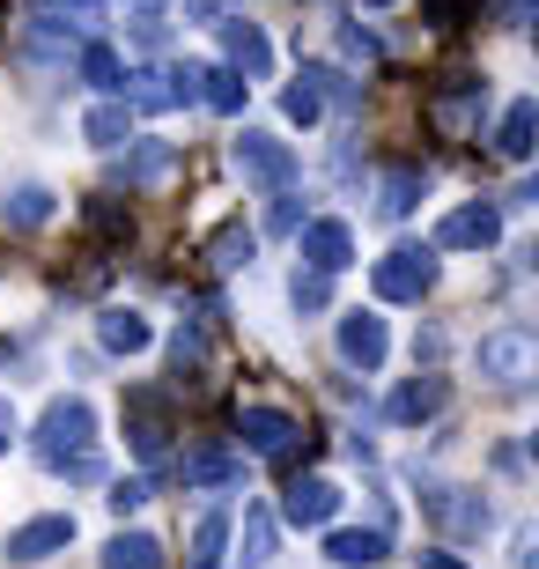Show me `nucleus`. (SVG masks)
I'll list each match as a JSON object with an SVG mask.
<instances>
[{
  "label": "nucleus",
  "mask_w": 539,
  "mask_h": 569,
  "mask_svg": "<svg viewBox=\"0 0 539 569\" xmlns=\"http://www.w3.org/2000/svg\"><path fill=\"white\" fill-rule=\"evenodd\" d=\"M74 451H97V407H89L82 392H67V400H52L38 415V459L60 466V459H74Z\"/></svg>",
  "instance_id": "nucleus-1"
},
{
  "label": "nucleus",
  "mask_w": 539,
  "mask_h": 569,
  "mask_svg": "<svg viewBox=\"0 0 539 569\" xmlns=\"http://www.w3.org/2000/svg\"><path fill=\"white\" fill-rule=\"evenodd\" d=\"M237 437H244L251 459H273V466L311 451V437H303V422H296L289 407H237Z\"/></svg>",
  "instance_id": "nucleus-2"
},
{
  "label": "nucleus",
  "mask_w": 539,
  "mask_h": 569,
  "mask_svg": "<svg viewBox=\"0 0 539 569\" xmlns=\"http://www.w3.org/2000/svg\"><path fill=\"white\" fill-rule=\"evenodd\" d=\"M370 289H377V303H421L436 289V252L429 244H392L370 267Z\"/></svg>",
  "instance_id": "nucleus-3"
},
{
  "label": "nucleus",
  "mask_w": 539,
  "mask_h": 569,
  "mask_svg": "<svg viewBox=\"0 0 539 569\" xmlns=\"http://www.w3.org/2000/svg\"><path fill=\"white\" fill-rule=\"evenodd\" d=\"M229 156H237V178H244V186H267V192L296 186V148L281 141V133H267V127H244Z\"/></svg>",
  "instance_id": "nucleus-4"
},
{
  "label": "nucleus",
  "mask_w": 539,
  "mask_h": 569,
  "mask_svg": "<svg viewBox=\"0 0 539 569\" xmlns=\"http://www.w3.org/2000/svg\"><path fill=\"white\" fill-rule=\"evenodd\" d=\"M296 252H303V267H311V274H348L355 267V230L348 222H340V214H318V222H303V230H296Z\"/></svg>",
  "instance_id": "nucleus-5"
},
{
  "label": "nucleus",
  "mask_w": 539,
  "mask_h": 569,
  "mask_svg": "<svg viewBox=\"0 0 539 569\" xmlns=\"http://www.w3.org/2000/svg\"><path fill=\"white\" fill-rule=\"evenodd\" d=\"M473 362H480V378L525 385V378H532V333H525V326H496V333H480Z\"/></svg>",
  "instance_id": "nucleus-6"
},
{
  "label": "nucleus",
  "mask_w": 539,
  "mask_h": 569,
  "mask_svg": "<svg viewBox=\"0 0 539 569\" xmlns=\"http://www.w3.org/2000/svg\"><path fill=\"white\" fill-rule=\"evenodd\" d=\"M496 237H502V214L488 208V200H466V208H451L443 222H436L429 252H488Z\"/></svg>",
  "instance_id": "nucleus-7"
},
{
  "label": "nucleus",
  "mask_w": 539,
  "mask_h": 569,
  "mask_svg": "<svg viewBox=\"0 0 539 569\" xmlns=\"http://www.w3.org/2000/svg\"><path fill=\"white\" fill-rule=\"evenodd\" d=\"M332 340H340V362L348 370H385V356H392V333H385L377 311H340Z\"/></svg>",
  "instance_id": "nucleus-8"
},
{
  "label": "nucleus",
  "mask_w": 539,
  "mask_h": 569,
  "mask_svg": "<svg viewBox=\"0 0 539 569\" xmlns=\"http://www.w3.org/2000/svg\"><path fill=\"white\" fill-rule=\"evenodd\" d=\"M281 518H289L296 532L332 526V518H340V488H332L326 473H296V481H289V496H281Z\"/></svg>",
  "instance_id": "nucleus-9"
},
{
  "label": "nucleus",
  "mask_w": 539,
  "mask_h": 569,
  "mask_svg": "<svg viewBox=\"0 0 539 569\" xmlns=\"http://www.w3.org/2000/svg\"><path fill=\"white\" fill-rule=\"evenodd\" d=\"M421 503H429V518H436L443 532H451V540H480V532L496 526V510L480 503L473 488H429Z\"/></svg>",
  "instance_id": "nucleus-10"
},
{
  "label": "nucleus",
  "mask_w": 539,
  "mask_h": 569,
  "mask_svg": "<svg viewBox=\"0 0 539 569\" xmlns=\"http://www.w3.org/2000/svg\"><path fill=\"white\" fill-rule=\"evenodd\" d=\"M74 548V518L52 510V518H30V526L8 532V562H52V555Z\"/></svg>",
  "instance_id": "nucleus-11"
},
{
  "label": "nucleus",
  "mask_w": 539,
  "mask_h": 569,
  "mask_svg": "<svg viewBox=\"0 0 539 569\" xmlns=\"http://www.w3.org/2000/svg\"><path fill=\"white\" fill-rule=\"evenodd\" d=\"M222 52H229V74H244V82L273 74V44L259 38V22H222Z\"/></svg>",
  "instance_id": "nucleus-12"
},
{
  "label": "nucleus",
  "mask_w": 539,
  "mask_h": 569,
  "mask_svg": "<svg viewBox=\"0 0 539 569\" xmlns=\"http://www.w3.org/2000/svg\"><path fill=\"white\" fill-rule=\"evenodd\" d=\"M421 192H429V170L421 163H392L385 178H377V214H385V222H407V214L421 208Z\"/></svg>",
  "instance_id": "nucleus-13"
},
{
  "label": "nucleus",
  "mask_w": 539,
  "mask_h": 569,
  "mask_svg": "<svg viewBox=\"0 0 539 569\" xmlns=\"http://www.w3.org/2000/svg\"><path fill=\"white\" fill-rule=\"evenodd\" d=\"M385 548H392V532H385V526H340V532H326V562H340V569L385 562Z\"/></svg>",
  "instance_id": "nucleus-14"
},
{
  "label": "nucleus",
  "mask_w": 539,
  "mask_h": 569,
  "mask_svg": "<svg viewBox=\"0 0 539 569\" xmlns=\"http://www.w3.org/2000/svg\"><path fill=\"white\" fill-rule=\"evenodd\" d=\"M52 214H60V192L38 186V178H30V186H8V200H0V222H8V230H44Z\"/></svg>",
  "instance_id": "nucleus-15"
},
{
  "label": "nucleus",
  "mask_w": 539,
  "mask_h": 569,
  "mask_svg": "<svg viewBox=\"0 0 539 569\" xmlns=\"http://www.w3.org/2000/svg\"><path fill=\"white\" fill-rule=\"evenodd\" d=\"M119 104H133V111H178V104H186V97H178V67H141V74H126Z\"/></svg>",
  "instance_id": "nucleus-16"
},
{
  "label": "nucleus",
  "mask_w": 539,
  "mask_h": 569,
  "mask_svg": "<svg viewBox=\"0 0 539 569\" xmlns=\"http://www.w3.org/2000/svg\"><path fill=\"white\" fill-rule=\"evenodd\" d=\"M126 407H133V429H126V437H133V459H148V466H156V459H163V451H170V422H163V400H156V392H133V400H126Z\"/></svg>",
  "instance_id": "nucleus-17"
},
{
  "label": "nucleus",
  "mask_w": 539,
  "mask_h": 569,
  "mask_svg": "<svg viewBox=\"0 0 539 569\" xmlns=\"http://www.w3.org/2000/svg\"><path fill=\"white\" fill-rule=\"evenodd\" d=\"M170 170H178V141H133L119 156V178H126V186H163Z\"/></svg>",
  "instance_id": "nucleus-18"
},
{
  "label": "nucleus",
  "mask_w": 539,
  "mask_h": 569,
  "mask_svg": "<svg viewBox=\"0 0 539 569\" xmlns=\"http://www.w3.org/2000/svg\"><path fill=\"white\" fill-rule=\"evenodd\" d=\"M443 400H451V385H443V378H407L392 392V407H385V415L415 429V422H429V415H443Z\"/></svg>",
  "instance_id": "nucleus-19"
},
{
  "label": "nucleus",
  "mask_w": 539,
  "mask_h": 569,
  "mask_svg": "<svg viewBox=\"0 0 539 569\" xmlns=\"http://www.w3.org/2000/svg\"><path fill=\"white\" fill-rule=\"evenodd\" d=\"M97 340H104L111 356H141L148 340H156V326H148L141 311H119V303H111V311H97Z\"/></svg>",
  "instance_id": "nucleus-20"
},
{
  "label": "nucleus",
  "mask_w": 539,
  "mask_h": 569,
  "mask_svg": "<svg viewBox=\"0 0 539 569\" xmlns=\"http://www.w3.org/2000/svg\"><path fill=\"white\" fill-rule=\"evenodd\" d=\"M186 488H229V481H244V459H229L222 443H200V451H186Z\"/></svg>",
  "instance_id": "nucleus-21"
},
{
  "label": "nucleus",
  "mask_w": 539,
  "mask_h": 569,
  "mask_svg": "<svg viewBox=\"0 0 539 569\" xmlns=\"http://www.w3.org/2000/svg\"><path fill=\"white\" fill-rule=\"evenodd\" d=\"M251 252H259V237H251L244 222H222V230L208 237V267H214V274H237V267H251Z\"/></svg>",
  "instance_id": "nucleus-22"
},
{
  "label": "nucleus",
  "mask_w": 539,
  "mask_h": 569,
  "mask_svg": "<svg viewBox=\"0 0 539 569\" xmlns=\"http://www.w3.org/2000/svg\"><path fill=\"white\" fill-rule=\"evenodd\" d=\"M532 127H539V104H532V97H518V104L502 111V127H496V148L510 156V163H525V156H532Z\"/></svg>",
  "instance_id": "nucleus-23"
},
{
  "label": "nucleus",
  "mask_w": 539,
  "mask_h": 569,
  "mask_svg": "<svg viewBox=\"0 0 539 569\" xmlns=\"http://www.w3.org/2000/svg\"><path fill=\"white\" fill-rule=\"evenodd\" d=\"M244 97H251L244 74H229V67H200V104H208V111H244Z\"/></svg>",
  "instance_id": "nucleus-24"
},
{
  "label": "nucleus",
  "mask_w": 539,
  "mask_h": 569,
  "mask_svg": "<svg viewBox=\"0 0 539 569\" xmlns=\"http://www.w3.org/2000/svg\"><path fill=\"white\" fill-rule=\"evenodd\" d=\"M74 74H82L89 89H111V97L126 89V60L111 52V44H82V60H74Z\"/></svg>",
  "instance_id": "nucleus-25"
},
{
  "label": "nucleus",
  "mask_w": 539,
  "mask_h": 569,
  "mask_svg": "<svg viewBox=\"0 0 539 569\" xmlns=\"http://www.w3.org/2000/svg\"><path fill=\"white\" fill-rule=\"evenodd\" d=\"M126 133H133V111H126V104H97L82 119V141L89 148H126Z\"/></svg>",
  "instance_id": "nucleus-26"
},
{
  "label": "nucleus",
  "mask_w": 539,
  "mask_h": 569,
  "mask_svg": "<svg viewBox=\"0 0 539 569\" xmlns=\"http://www.w3.org/2000/svg\"><path fill=\"white\" fill-rule=\"evenodd\" d=\"M222 548H229V518H222V510H208V518L192 526V555H186V562L192 569H222Z\"/></svg>",
  "instance_id": "nucleus-27"
},
{
  "label": "nucleus",
  "mask_w": 539,
  "mask_h": 569,
  "mask_svg": "<svg viewBox=\"0 0 539 569\" xmlns=\"http://www.w3.org/2000/svg\"><path fill=\"white\" fill-rule=\"evenodd\" d=\"M104 569H163V548H156L148 532H119L104 548Z\"/></svg>",
  "instance_id": "nucleus-28"
},
{
  "label": "nucleus",
  "mask_w": 539,
  "mask_h": 569,
  "mask_svg": "<svg viewBox=\"0 0 539 569\" xmlns=\"http://www.w3.org/2000/svg\"><path fill=\"white\" fill-rule=\"evenodd\" d=\"M237 548H244V569L273 562V518H267V510H244V540H237Z\"/></svg>",
  "instance_id": "nucleus-29"
},
{
  "label": "nucleus",
  "mask_w": 539,
  "mask_h": 569,
  "mask_svg": "<svg viewBox=\"0 0 539 569\" xmlns=\"http://www.w3.org/2000/svg\"><path fill=\"white\" fill-rule=\"evenodd\" d=\"M89 237H104V244H119V237H133V214L119 208V200H89Z\"/></svg>",
  "instance_id": "nucleus-30"
},
{
  "label": "nucleus",
  "mask_w": 539,
  "mask_h": 569,
  "mask_svg": "<svg viewBox=\"0 0 539 569\" xmlns=\"http://www.w3.org/2000/svg\"><path fill=\"white\" fill-rule=\"evenodd\" d=\"M281 111H289L296 127H318V111H326V97L311 89V74H296V82L281 89Z\"/></svg>",
  "instance_id": "nucleus-31"
},
{
  "label": "nucleus",
  "mask_w": 539,
  "mask_h": 569,
  "mask_svg": "<svg viewBox=\"0 0 539 569\" xmlns=\"http://www.w3.org/2000/svg\"><path fill=\"white\" fill-rule=\"evenodd\" d=\"M126 30H133V44H141V52H163V44H170V16L156 8V0H148V8L126 22Z\"/></svg>",
  "instance_id": "nucleus-32"
},
{
  "label": "nucleus",
  "mask_w": 539,
  "mask_h": 569,
  "mask_svg": "<svg viewBox=\"0 0 539 569\" xmlns=\"http://www.w3.org/2000/svg\"><path fill=\"white\" fill-rule=\"evenodd\" d=\"M289 303H296V311H326V303H332V281H326V274H311V267H296Z\"/></svg>",
  "instance_id": "nucleus-33"
},
{
  "label": "nucleus",
  "mask_w": 539,
  "mask_h": 569,
  "mask_svg": "<svg viewBox=\"0 0 539 569\" xmlns=\"http://www.w3.org/2000/svg\"><path fill=\"white\" fill-rule=\"evenodd\" d=\"M119 0H44V16H67L74 30H89V22H104Z\"/></svg>",
  "instance_id": "nucleus-34"
},
{
  "label": "nucleus",
  "mask_w": 539,
  "mask_h": 569,
  "mask_svg": "<svg viewBox=\"0 0 539 569\" xmlns=\"http://www.w3.org/2000/svg\"><path fill=\"white\" fill-rule=\"evenodd\" d=\"M421 16H429L436 30H466V16H473V0H421Z\"/></svg>",
  "instance_id": "nucleus-35"
},
{
  "label": "nucleus",
  "mask_w": 539,
  "mask_h": 569,
  "mask_svg": "<svg viewBox=\"0 0 539 569\" xmlns=\"http://www.w3.org/2000/svg\"><path fill=\"white\" fill-rule=\"evenodd\" d=\"M267 230H273V237H296V230H303V208H296V192H273Z\"/></svg>",
  "instance_id": "nucleus-36"
},
{
  "label": "nucleus",
  "mask_w": 539,
  "mask_h": 569,
  "mask_svg": "<svg viewBox=\"0 0 539 569\" xmlns=\"http://www.w3.org/2000/svg\"><path fill=\"white\" fill-rule=\"evenodd\" d=\"M340 52H348V60H377L385 44H377V30H362V22H348V30H340Z\"/></svg>",
  "instance_id": "nucleus-37"
},
{
  "label": "nucleus",
  "mask_w": 539,
  "mask_h": 569,
  "mask_svg": "<svg viewBox=\"0 0 539 569\" xmlns=\"http://www.w3.org/2000/svg\"><path fill=\"white\" fill-rule=\"evenodd\" d=\"M52 473H67V481H104V459H97V451H74V459H60Z\"/></svg>",
  "instance_id": "nucleus-38"
},
{
  "label": "nucleus",
  "mask_w": 539,
  "mask_h": 569,
  "mask_svg": "<svg viewBox=\"0 0 539 569\" xmlns=\"http://www.w3.org/2000/svg\"><path fill=\"white\" fill-rule=\"evenodd\" d=\"M104 503L119 510V518H126V510H141V503H148V481H111V496H104Z\"/></svg>",
  "instance_id": "nucleus-39"
},
{
  "label": "nucleus",
  "mask_w": 539,
  "mask_h": 569,
  "mask_svg": "<svg viewBox=\"0 0 539 569\" xmlns=\"http://www.w3.org/2000/svg\"><path fill=\"white\" fill-rule=\"evenodd\" d=\"M502 22H510V30H525V22H532V0H502Z\"/></svg>",
  "instance_id": "nucleus-40"
},
{
  "label": "nucleus",
  "mask_w": 539,
  "mask_h": 569,
  "mask_svg": "<svg viewBox=\"0 0 539 569\" xmlns=\"http://www.w3.org/2000/svg\"><path fill=\"white\" fill-rule=\"evenodd\" d=\"M421 569H466V562H458V555H443V548H429V555H421Z\"/></svg>",
  "instance_id": "nucleus-41"
},
{
  "label": "nucleus",
  "mask_w": 539,
  "mask_h": 569,
  "mask_svg": "<svg viewBox=\"0 0 539 569\" xmlns=\"http://www.w3.org/2000/svg\"><path fill=\"white\" fill-rule=\"evenodd\" d=\"M8 443H16V429H0V451H8Z\"/></svg>",
  "instance_id": "nucleus-42"
},
{
  "label": "nucleus",
  "mask_w": 539,
  "mask_h": 569,
  "mask_svg": "<svg viewBox=\"0 0 539 569\" xmlns=\"http://www.w3.org/2000/svg\"><path fill=\"white\" fill-rule=\"evenodd\" d=\"M0 22H8V0H0Z\"/></svg>",
  "instance_id": "nucleus-43"
},
{
  "label": "nucleus",
  "mask_w": 539,
  "mask_h": 569,
  "mask_svg": "<svg viewBox=\"0 0 539 569\" xmlns=\"http://www.w3.org/2000/svg\"><path fill=\"white\" fill-rule=\"evenodd\" d=\"M370 8H385V0H370Z\"/></svg>",
  "instance_id": "nucleus-44"
}]
</instances>
